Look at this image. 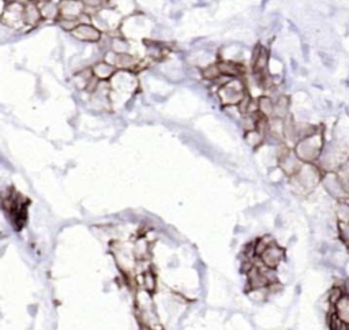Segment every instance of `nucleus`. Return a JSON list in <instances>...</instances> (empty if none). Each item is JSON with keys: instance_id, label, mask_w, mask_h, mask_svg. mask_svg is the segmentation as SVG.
<instances>
[{"instance_id": "f03ea898", "label": "nucleus", "mask_w": 349, "mask_h": 330, "mask_svg": "<svg viewBox=\"0 0 349 330\" xmlns=\"http://www.w3.org/2000/svg\"><path fill=\"white\" fill-rule=\"evenodd\" d=\"M322 170L318 168L314 162H304L296 175L290 176L296 187H299L303 192L314 190V187L322 180Z\"/></svg>"}, {"instance_id": "1a4fd4ad", "label": "nucleus", "mask_w": 349, "mask_h": 330, "mask_svg": "<svg viewBox=\"0 0 349 330\" xmlns=\"http://www.w3.org/2000/svg\"><path fill=\"white\" fill-rule=\"evenodd\" d=\"M260 260H262V264H264L266 268H270V269H274L280 265V262L284 258V250L280 248L278 246H276L274 243L270 244L266 250L260 255Z\"/></svg>"}, {"instance_id": "393cba45", "label": "nucleus", "mask_w": 349, "mask_h": 330, "mask_svg": "<svg viewBox=\"0 0 349 330\" xmlns=\"http://www.w3.org/2000/svg\"><path fill=\"white\" fill-rule=\"evenodd\" d=\"M348 248H349V247H348Z\"/></svg>"}, {"instance_id": "39448f33", "label": "nucleus", "mask_w": 349, "mask_h": 330, "mask_svg": "<svg viewBox=\"0 0 349 330\" xmlns=\"http://www.w3.org/2000/svg\"><path fill=\"white\" fill-rule=\"evenodd\" d=\"M320 183L324 186V188L328 191V194L330 196H333L334 200H345V196L348 195V192L344 190V187L340 182L338 176L336 174V170H328L324 172V176H322V180Z\"/></svg>"}, {"instance_id": "6ab92c4d", "label": "nucleus", "mask_w": 349, "mask_h": 330, "mask_svg": "<svg viewBox=\"0 0 349 330\" xmlns=\"http://www.w3.org/2000/svg\"><path fill=\"white\" fill-rule=\"evenodd\" d=\"M337 235H338V239L346 247H349V222L337 221Z\"/></svg>"}, {"instance_id": "9b49d317", "label": "nucleus", "mask_w": 349, "mask_h": 330, "mask_svg": "<svg viewBox=\"0 0 349 330\" xmlns=\"http://www.w3.org/2000/svg\"><path fill=\"white\" fill-rule=\"evenodd\" d=\"M42 20L41 16L40 7L37 3H33V2H26L25 4V24L30 26L37 25L40 20Z\"/></svg>"}, {"instance_id": "dca6fc26", "label": "nucleus", "mask_w": 349, "mask_h": 330, "mask_svg": "<svg viewBox=\"0 0 349 330\" xmlns=\"http://www.w3.org/2000/svg\"><path fill=\"white\" fill-rule=\"evenodd\" d=\"M288 108H290V98L285 97V96H280L274 102V115L273 116L284 119L286 114H288Z\"/></svg>"}, {"instance_id": "2eb2a0df", "label": "nucleus", "mask_w": 349, "mask_h": 330, "mask_svg": "<svg viewBox=\"0 0 349 330\" xmlns=\"http://www.w3.org/2000/svg\"><path fill=\"white\" fill-rule=\"evenodd\" d=\"M336 314L349 325V295H344L334 304Z\"/></svg>"}, {"instance_id": "aec40b11", "label": "nucleus", "mask_w": 349, "mask_h": 330, "mask_svg": "<svg viewBox=\"0 0 349 330\" xmlns=\"http://www.w3.org/2000/svg\"><path fill=\"white\" fill-rule=\"evenodd\" d=\"M246 140H248V144L251 146H258L264 140V134L260 131L256 130V128L255 130H250L247 132V135H246Z\"/></svg>"}, {"instance_id": "f8f14e48", "label": "nucleus", "mask_w": 349, "mask_h": 330, "mask_svg": "<svg viewBox=\"0 0 349 330\" xmlns=\"http://www.w3.org/2000/svg\"><path fill=\"white\" fill-rule=\"evenodd\" d=\"M92 70H93L94 76H97L100 80H110L116 74V67L110 64L108 62H101L98 64H96Z\"/></svg>"}, {"instance_id": "a211bd4d", "label": "nucleus", "mask_w": 349, "mask_h": 330, "mask_svg": "<svg viewBox=\"0 0 349 330\" xmlns=\"http://www.w3.org/2000/svg\"><path fill=\"white\" fill-rule=\"evenodd\" d=\"M336 217L337 221L349 222V204L345 200H338V205L336 209Z\"/></svg>"}, {"instance_id": "4be33fe9", "label": "nucleus", "mask_w": 349, "mask_h": 330, "mask_svg": "<svg viewBox=\"0 0 349 330\" xmlns=\"http://www.w3.org/2000/svg\"><path fill=\"white\" fill-rule=\"evenodd\" d=\"M344 295L345 294H344V290H342V288L338 286V285H334V286H333V290H330V294H329V303L332 306H334Z\"/></svg>"}, {"instance_id": "5701e85b", "label": "nucleus", "mask_w": 349, "mask_h": 330, "mask_svg": "<svg viewBox=\"0 0 349 330\" xmlns=\"http://www.w3.org/2000/svg\"><path fill=\"white\" fill-rule=\"evenodd\" d=\"M112 48H114V50L115 52H118V54H127V50H128V45H127V42L123 40H114V42H112Z\"/></svg>"}, {"instance_id": "6e6552de", "label": "nucleus", "mask_w": 349, "mask_h": 330, "mask_svg": "<svg viewBox=\"0 0 349 330\" xmlns=\"http://www.w3.org/2000/svg\"><path fill=\"white\" fill-rule=\"evenodd\" d=\"M71 34L78 40L89 41V42H96V41H100L101 38L100 30L90 24H80L71 32Z\"/></svg>"}, {"instance_id": "20e7f679", "label": "nucleus", "mask_w": 349, "mask_h": 330, "mask_svg": "<svg viewBox=\"0 0 349 330\" xmlns=\"http://www.w3.org/2000/svg\"><path fill=\"white\" fill-rule=\"evenodd\" d=\"M2 22L14 29H18L20 26L25 25V4L22 2L8 3L3 10Z\"/></svg>"}, {"instance_id": "f3484780", "label": "nucleus", "mask_w": 349, "mask_h": 330, "mask_svg": "<svg viewBox=\"0 0 349 330\" xmlns=\"http://www.w3.org/2000/svg\"><path fill=\"white\" fill-rule=\"evenodd\" d=\"M258 110L266 118L274 115V102L270 97H260L258 100Z\"/></svg>"}, {"instance_id": "f257e3e1", "label": "nucleus", "mask_w": 349, "mask_h": 330, "mask_svg": "<svg viewBox=\"0 0 349 330\" xmlns=\"http://www.w3.org/2000/svg\"><path fill=\"white\" fill-rule=\"evenodd\" d=\"M324 148V135H322L320 130H318L315 134L308 135L303 140H298L294 145V153L303 162H315L322 154Z\"/></svg>"}, {"instance_id": "7ed1b4c3", "label": "nucleus", "mask_w": 349, "mask_h": 330, "mask_svg": "<svg viewBox=\"0 0 349 330\" xmlns=\"http://www.w3.org/2000/svg\"><path fill=\"white\" fill-rule=\"evenodd\" d=\"M220 100L224 105H236L246 97L244 86L242 80L236 76L230 80L225 85H222L218 89Z\"/></svg>"}, {"instance_id": "9d476101", "label": "nucleus", "mask_w": 349, "mask_h": 330, "mask_svg": "<svg viewBox=\"0 0 349 330\" xmlns=\"http://www.w3.org/2000/svg\"><path fill=\"white\" fill-rule=\"evenodd\" d=\"M268 63H269V54H268V50H264V46H258L255 50L254 62H252L255 74H264V71H266V67H268Z\"/></svg>"}, {"instance_id": "b1692460", "label": "nucleus", "mask_w": 349, "mask_h": 330, "mask_svg": "<svg viewBox=\"0 0 349 330\" xmlns=\"http://www.w3.org/2000/svg\"><path fill=\"white\" fill-rule=\"evenodd\" d=\"M24 2H33V0H24Z\"/></svg>"}, {"instance_id": "4468645a", "label": "nucleus", "mask_w": 349, "mask_h": 330, "mask_svg": "<svg viewBox=\"0 0 349 330\" xmlns=\"http://www.w3.org/2000/svg\"><path fill=\"white\" fill-rule=\"evenodd\" d=\"M217 64H218L221 74L226 75V76L236 78V76H239L243 72V67L238 64V63H234V62H220Z\"/></svg>"}, {"instance_id": "412c9836", "label": "nucleus", "mask_w": 349, "mask_h": 330, "mask_svg": "<svg viewBox=\"0 0 349 330\" xmlns=\"http://www.w3.org/2000/svg\"><path fill=\"white\" fill-rule=\"evenodd\" d=\"M221 75L222 74H221V71H220L218 64H212L209 66L208 68H204V78H208V80H218Z\"/></svg>"}, {"instance_id": "ddd939ff", "label": "nucleus", "mask_w": 349, "mask_h": 330, "mask_svg": "<svg viewBox=\"0 0 349 330\" xmlns=\"http://www.w3.org/2000/svg\"><path fill=\"white\" fill-rule=\"evenodd\" d=\"M38 7H40L42 20H56L58 16H60L59 4H55L52 0L40 2Z\"/></svg>"}, {"instance_id": "0eeeda50", "label": "nucleus", "mask_w": 349, "mask_h": 330, "mask_svg": "<svg viewBox=\"0 0 349 330\" xmlns=\"http://www.w3.org/2000/svg\"><path fill=\"white\" fill-rule=\"evenodd\" d=\"M304 164L303 161L300 160L298 154L290 150H284V153L280 156V165H281V170H284L285 174L288 176L296 175L299 170L302 168V165Z\"/></svg>"}, {"instance_id": "423d86ee", "label": "nucleus", "mask_w": 349, "mask_h": 330, "mask_svg": "<svg viewBox=\"0 0 349 330\" xmlns=\"http://www.w3.org/2000/svg\"><path fill=\"white\" fill-rule=\"evenodd\" d=\"M60 16L67 20H80L85 12V4L82 0H62L59 3Z\"/></svg>"}]
</instances>
